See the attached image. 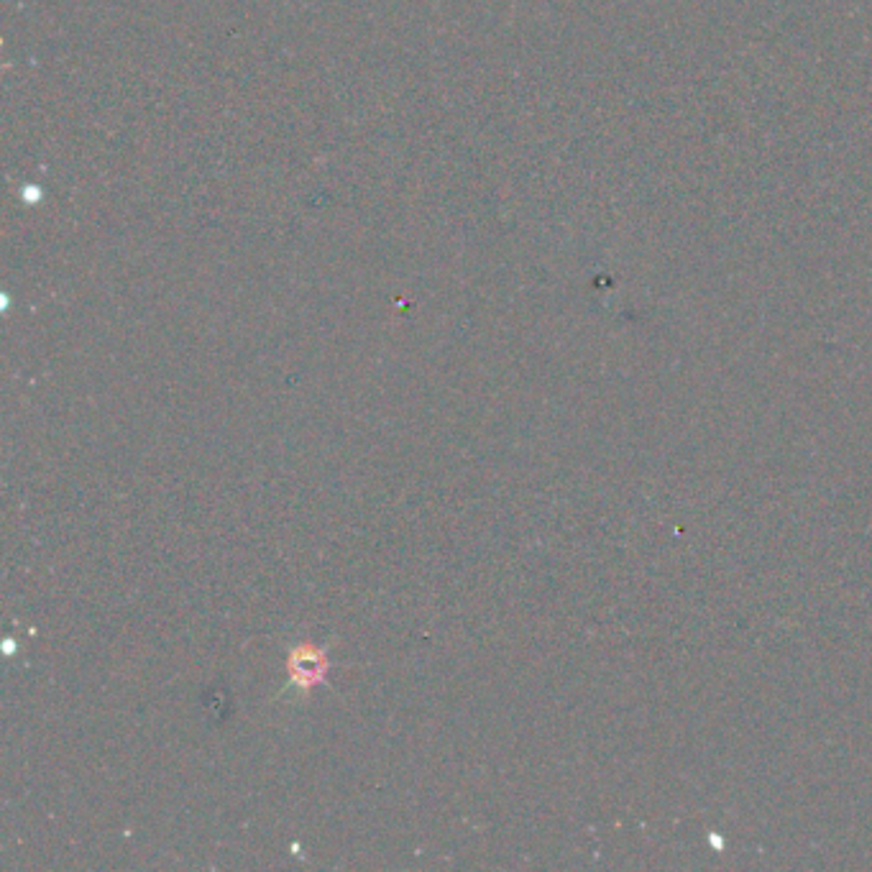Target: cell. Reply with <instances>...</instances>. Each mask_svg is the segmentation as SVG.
I'll use <instances>...</instances> for the list:
<instances>
[{
	"instance_id": "cell-1",
	"label": "cell",
	"mask_w": 872,
	"mask_h": 872,
	"mask_svg": "<svg viewBox=\"0 0 872 872\" xmlns=\"http://www.w3.org/2000/svg\"><path fill=\"white\" fill-rule=\"evenodd\" d=\"M289 668H292V681L302 688H310L312 683H318L325 673V660L323 653L312 650V647H297L289 660Z\"/></svg>"
}]
</instances>
